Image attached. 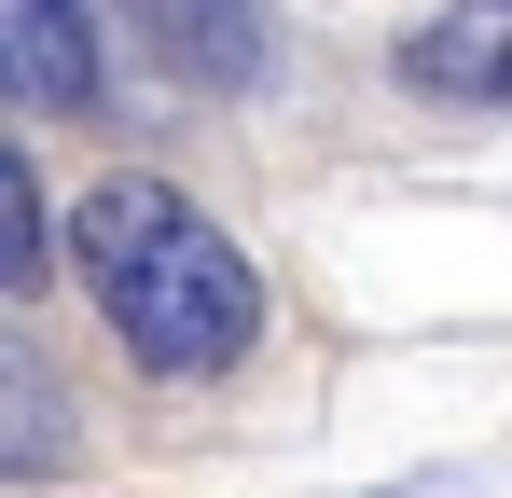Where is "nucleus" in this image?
Wrapping results in <instances>:
<instances>
[{"mask_svg":"<svg viewBox=\"0 0 512 498\" xmlns=\"http://www.w3.org/2000/svg\"><path fill=\"white\" fill-rule=\"evenodd\" d=\"M70 249H84V291L111 346L139 374H236L263 346V277L250 249L222 236L180 180H97L70 208Z\"/></svg>","mask_w":512,"mask_h":498,"instance_id":"1","label":"nucleus"},{"mask_svg":"<svg viewBox=\"0 0 512 498\" xmlns=\"http://www.w3.org/2000/svg\"><path fill=\"white\" fill-rule=\"evenodd\" d=\"M0 83L28 125L97 111V0H0Z\"/></svg>","mask_w":512,"mask_h":498,"instance_id":"2","label":"nucleus"},{"mask_svg":"<svg viewBox=\"0 0 512 498\" xmlns=\"http://www.w3.org/2000/svg\"><path fill=\"white\" fill-rule=\"evenodd\" d=\"M388 70L443 111H512V0H443L429 28H402Z\"/></svg>","mask_w":512,"mask_h":498,"instance_id":"3","label":"nucleus"},{"mask_svg":"<svg viewBox=\"0 0 512 498\" xmlns=\"http://www.w3.org/2000/svg\"><path fill=\"white\" fill-rule=\"evenodd\" d=\"M125 14L194 97H250L263 83V0H125Z\"/></svg>","mask_w":512,"mask_h":498,"instance_id":"4","label":"nucleus"},{"mask_svg":"<svg viewBox=\"0 0 512 498\" xmlns=\"http://www.w3.org/2000/svg\"><path fill=\"white\" fill-rule=\"evenodd\" d=\"M42 263H56V236H42V166L0 153V277H14V291H42Z\"/></svg>","mask_w":512,"mask_h":498,"instance_id":"5","label":"nucleus"},{"mask_svg":"<svg viewBox=\"0 0 512 498\" xmlns=\"http://www.w3.org/2000/svg\"><path fill=\"white\" fill-rule=\"evenodd\" d=\"M0 402H14V443H0V457H14V471H42V457H56V388H42V360H28V346H0Z\"/></svg>","mask_w":512,"mask_h":498,"instance_id":"6","label":"nucleus"}]
</instances>
